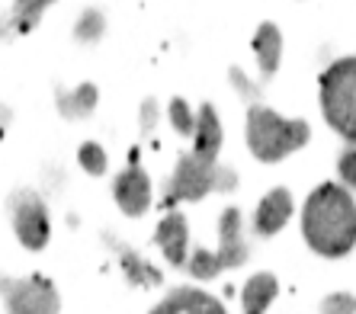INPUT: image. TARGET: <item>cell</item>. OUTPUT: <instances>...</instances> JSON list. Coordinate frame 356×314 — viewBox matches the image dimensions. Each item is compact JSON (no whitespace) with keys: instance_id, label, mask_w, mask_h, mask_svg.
Wrapping results in <instances>:
<instances>
[{"instance_id":"1","label":"cell","mask_w":356,"mask_h":314,"mask_svg":"<svg viewBox=\"0 0 356 314\" xmlns=\"http://www.w3.org/2000/svg\"><path fill=\"white\" fill-rule=\"evenodd\" d=\"M218 151H222V122L212 103H202L193 129V148L183 151L177 160L174 174L164 186L161 208H177L180 202H196L216 190H234V170L218 164Z\"/></svg>"},{"instance_id":"2","label":"cell","mask_w":356,"mask_h":314,"mask_svg":"<svg viewBox=\"0 0 356 314\" xmlns=\"http://www.w3.org/2000/svg\"><path fill=\"white\" fill-rule=\"evenodd\" d=\"M302 234L321 256H347L356 244V202L343 183H321L302 208Z\"/></svg>"},{"instance_id":"3","label":"cell","mask_w":356,"mask_h":314,"mask_svg":"<svg viewBox=\"0 0 356 314\" xmlns=\"http://www.w3.org/2000/svg\"><path fill=\"white\" fill-rule=\"evenodd\" d=\"M308 135L312 129L305 119H282L266 106L248 109V148L264 164H276L286 154L298 151L308 141Z\"/></svg>"},{"instance_id":"4","label":"cell","mask_w":356,"mask_h":314,"mask_svg":"<svg viewBox=\"0 0 356 314\" xmlns=\"http://www.w3.org/2000/svg\"><path fill=\"white\" fill-rule=\"evenodd\" d=\"M321 109L340 138L356 141V58L334 61L321 74Z\"/></svg>"},{"instance_id":"5","label":"cell","mask_w":356,"mask_h":314,"mask_svg":"<svg viewBox=\"0 0 356 314\" xmlns=\"http://www.w3.org/2000/svg\"><path fill=\"white\" fill-rule=\"evenodd\" d=\"M248 260V240H244V218H241L238 208H225V215L218 218V247L206 250L196 247L193 256L186 260V270H190L196 279H216L218 273L241 266Z\"/></svg>"},{"instance_id":"6","label":"cell","mask_w":356,"mask_h":314,"mask_svg":"<svg viewBox=\"0 0 356 314\" xmlns=\"http://www.w3.org/2000/svg\"><path fill=\"white\" fill-rule=\"evenodd\" d=\"M10 218H13V231L26 250H42L49 244V208L33 190H19L10 196Z\"/></svg>"},{"instance_id":"7","label":"cell","mask_w":356,"mask_h":314,"mask_svg":"<svg viewBox=\"0 0 356 314\" xmlns=\"http://www.w3.org/2000/svg\"><path fill=\"white\" fill-rule=\"evenodd\" d=\"M0 292L7 301V314H58L61 298L49 279L29 276V279H3Z\"/></svg>"},{"instance_id":"8","label":"cell","mask_w":356,"mask_h":314,"mask_svg":"<svg viewBox=\"0 0 356 314\" xmlns=\"http://www.w3.org/2000/svg\"><path fill=\"white\" fill-rule=\"evenodd\" d=\"M113 196H116L119 208H122L125 215H145V212H148L151 180H148V174L141 170L138 154H132V164L116 176V183H113Z\"/></svg>"},{"instance_id":"9","label":"cell","mask_w":356,"mask_h":314,"mask_svg":"<svg viewBox=\"0 0 356 314\" xmlns=\"http://www.w3.org/2000/svg\"><path fill=\"white\" fill-rule=\"evenodd\" d=\"M154 240H158L161 254H164L170 263L186 266V260H190V228H186L183 212H167V215L161 218V224H158Z\"/></svg>"},{"instance_id":"10","label":"cell","mask_w":356,"mask_h":314,"mask_svg":"<svg viewBox=\"0 0 356 314\" xmlns=\"http://www.w3.org/2000/svg\"><path fill=\"white\" fill-rule=\"evenodd\" d=\"M292 218V196L289 190H270L260 199L257 212H254V231L270 238V234L282 231L286 222Z\"/></svg>"},{"instance_id":"11","label":"cell","mask_w":356,"mask_h":314,"mask_svg":"<svg viewBox=\"0 0 356 314\" xmlns=\"http://www.w3.org/2000/svg\"><path fill=\"white\" fill-rule=\"evenodd\" d=\"M151 314H225V308L212 295H206L199 289H177Z\"/></svg>"},{"instance_id":"12","label":"cell","mask_w":356,"mask_h":314,"mask_svg":"<svg viewBox=\"0 0 356 314\" xmlns=\"http://www.w3.org/2000/svg\"><path fill=\"white\" fill-rule=\"evenodd\" d=\"M280 286H276L273 273H257L244 282V292H241V308L244 314H264L270 308V301L276 298Z\"/></svg>"},{"instance_id":"13","label":"cell","mask_w":356,"mask_h":314,"mask_svg":"<svg viewBox=\"0 0 356 314\" xmlns=\"http://www.w3.org/2000/svg\"><path fill=\"white\" fill-rule=\"evenodd\" d=\"M254 51H257V61H260V77L270 81L280 67V55H282V35L273 23H264L254 35Z\"/></svg>"},{"instance_id":"14","label":"cell","mask_w":356,"mask_h":314,"mask_svg":"<svg viewBox=\"0 0 356 314\" xmlns=\"http://www.w3.org/2000/svg\"><path fill=\"white\" fill-rule=\"evenodd\" d=\"M55 0H13V13H10V29L17 33H29L42 19V13L51 7Z\"/></svg>"},{"instance_id":"15","label":"cell","mask_w":356,"mask_h":314,"mask_svg":"<svg viewBox=\"0 0 356 314\" xmlns=\"http://www.w3.org/2000/svg\"><path fill=\"white\" fill-rule=\"evenodd\" d=\"M81 167L93 176L106 174V154H103V148H99V144H83L81 148Z\"/></svg>"},{"instance_id":"16","label":"cell","mask_w":356,"mask_h":314,"mask_svg":"<svg viewBox=\"0 0 356 314\" xmlns=\"http://www.w3.org/2000/svg\"><path fill=\"white\" fill-rule=\"evenodd\" d=\"M170 122H174L183 135H193V129H196V116L190 113V106H186L183 99H174V103H170Z\"/></svg>"},{"instance_id":"17","label":"cell","mask_w":356,"mask_h":314,"mask_svg":"<svg viewBox=\"0 0 356 314\" xmlns=\"http://www.w3.org/2000/svg\"><path fill=\"white\" fill-rule=\"evenodd\" d=\"M321 314H356V298L353 295H343V292L327 295L321 301Z\"/></svg>"},{"instance_id":"18","label":"cell","mask_w":356,"mask_h":314,"mask_svg":"<svg viewBox=\"0 0 356 314\" xmlns=\"http://www.w3.org/2000/svg\"><path fill=\"white\" fill-rule=\"evenodd\" d=\"M337 174H340V180H343V186H347V190H356V148H350V151H343V154H340Z\"/></svg>"}]
</instances>
